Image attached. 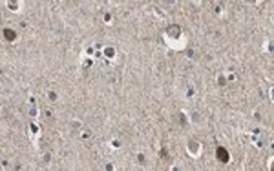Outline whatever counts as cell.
I'll use <instances>...</instances> for the list:
<instances>
[{
  "instance_id": "1",
  "label": "cell",
  "mask_w": 274,
  "mask_h": 171,
  "mask_svg": "<svg viewBox=\"0 0 274 171\" xmlns=\"http://www.w3.org/2000/svg\"><path fill=\"white\" fill-rule=\"evenodd\" d=\"M218 158H219L221 162H227V160H228V153H227L223 148H219V149H218Z\"/></svg>"
},
{
  "instance_id": "2",
  "label": "cell",
  "mask_w": 274,
  "mask_h": 171,
  "mask_svg": "<svg viewBox=\"0 0 274 171\" xmlns=\"http://www.w3.org/2000/svg\"><path fill=\"white\" fill-rule=\"evenodd\" d=\"M4 37L11 42V40H15L17 38V35H15V31H11V29H4Z\"/></svg>"
}]
</instances>
